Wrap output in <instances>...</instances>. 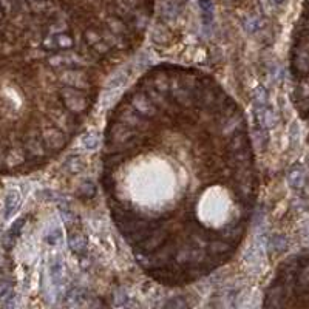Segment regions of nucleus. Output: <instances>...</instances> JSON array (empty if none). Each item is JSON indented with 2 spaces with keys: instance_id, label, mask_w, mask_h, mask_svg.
<instances>
[{
  "instance_id": "obj_1",
  "label": "nucleus",
  "mask_w": 309,
  "mask_h": 309,
  "mask_svg": "<svg viewBox=\"0 0 309 309\" xmlns=\"http://www.w3.org/2000/svg\"><path fill=\"white\" fill-rule=\"evenodd\" d=\"M101 184L144 272L166 286L195 283L230 262L254 214L246 116L210 74L153 66L109 116Z\"/></svg>"
},
{
  "instance_id": "obj_2",
  "label": "nucleus",
  "mask_w": 309,
  "mask_h": 309,
  "mask_svg": "<svg viewBox=\"0 0 309 309\" xmlns=\"http://www.w3.org/2000/svg\"><path fill=\"white\" fill-rule=\"evenodd\" d=\"M289 77L292 104L309 127V0L303 3L292 30L289 48Z\"/></svg>"
},
{
  "instance_id": "obj_3",
  "label": "nucleus",
  "mask_w": 309,
  "mask_h": 309,
  "mask_svg": "<svg viewBox=\"0 0 309 309\" xmlns=\"http://www.w3.org/2000/svg\"><path fill=\"white\" fill-rule=\"evenodd\" d=\"M265 306L309 308V255H294L278 266L265 294Z\"/></svg>"
},
{
  "instance_id": "obj_4",
  "label": "nucleus",
  "mask_w": 309,
  "mask_h": 309,
  "mask_svg": "<svg viewBox=\"0 0 309 309\" xmlns=\"http://www.w3.org/2000/svg\"><path fill=\"white\" fill-rule=\"evenodd\" d=\"M21 202H22V197H21V193H19V190L13 189L6 193V197H5V218L6 220L11 218L19 210Z\"/></svg>"
},
{
  "instance_id": "obj_5",
  "label": "nucleus",
  "mask_w": 309,
  "mask_h": 309,
  "mask_svg": "<svg viewBox=\"0 0 309 309\" xmlns=\"http://www.w3.org/2000/svg\"><path fill=\"white\" fill-rule=\"evenodd\" d=\"M0 302L6 306H11L14 303L13 287L8 282H0Z\"/></svg>"
},
{
  "instance_id": "obj_6",
  "label": "nucleus",
  "mask_w": 309,
  "mask_h": 309,
  "mask_svg": "<svg viewBox=\"0 0 309 309\" xmlns=\"http://www.w3.org/2000/svg\"><path fill=\"white\" fill-rule=\"evenodd\" d=\"M62 238V235H61V230L59 229H56L54 232H51V234L50 235H48V243H50V244H57V243H59V240Z\"/></svg>"
}]
</instances>
